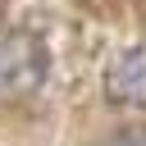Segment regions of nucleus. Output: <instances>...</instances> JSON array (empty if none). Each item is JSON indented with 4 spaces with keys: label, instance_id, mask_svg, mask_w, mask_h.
Returning a JSON list of instances; mask_svg holds the SVG:
<instances>
[{
    "label": "nucleus",
    "instance_id": "f257e3e1",
    "mask_svg": "<svg viewBox=\"0 0 146 146\" xmlns=\"http://www.w3.org/2000/svg\"><path fill=\"white\" fill-rule=\"evenodd\" d=\"M41 82H46V46H41V36H32L23 27L0 32V100L32 96Z\"/></svg>",
    "mask_w": 146,
    "mask_h": 146
},
{
    "label": "nucleus",
    "instance_id": "f03ea898",
    "mask_svg": "<svg viewBox=\"0 0 146 146\" xmlns=\"http://www.w3.org/2000/svg\"><path fill=\"white\" fill-rule=\"evenodd\" d=\"M105 91L119 105L146 110V41L114 50V59L105 64Z\"/></svg>",
    "mask_w": 146,
    "mask_h": 146
},
{
    "label": "nucleus",
    "instance_id": "7ed1b4c3",
    "mask_svg": "<svg viewBox=\"0 0 146 146\" xmlns=\"http://www.w3.org/2000/svg\"><path fill=\"white\" fill-rule=\"evenodd\" d=\"M110 146H146V128H123L110 137Z\"/></svg>",
    "mask_w": 146,
    "mask_h": 146
}]
</instances>
